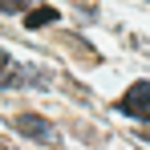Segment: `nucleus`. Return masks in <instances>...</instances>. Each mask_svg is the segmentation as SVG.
Instances as JSON below:
<instances>
[{
	"label": "nucleus",
	"mask_w": 150,
	"mask_h": 150,
	"mask_svg": "<svg viewBox=\"0 0 150 150\" xmlns=\"http://www.w3.org/2000/svg\"><path fill=\"white\" fill-rule=\"evenodd\" d=\"M118 110L126 118H138V122H150V81H134L118 98Z\"/></svg>",
	"instance_id": "f257e3e1"
},
{
	"label": "nucleus",
	"mask_w": 150,
	"mask_h": 150,
	"mask_svg": "<svg viewBox=\"0 0 150 150\" xmlns=\"http://www.w3.org/2000/svg\"><path fill=\"white\" fill-rule=\"evenodd\" d=\"M16 134H25V138H33V142H53L57 138V130H53L49 118H41V114H16Z\"/></svg>",
	"instance_id": "f03ea898"
},
{
	"label": "nucleus",
	"mask_w": 150,
	"mask_h": 150,
	"mask_svg": "<svg viewBox=\"0 0 150 150\" xmlns=\"http://www.w3.org/2000/svg\"><path fill=\"white\" fill-rule=\"evenodd\" d=\"M57 21H61V12L49 8V4H37V8L25 12V28H45V25H57Z\"/></svg>",
	"instance_id": "7ed1b4c3"
},
{
	"label": "nucleus",
	"mask_w": 150,
	"mask_h": 150,
	"mask_svg": "<svg viewBox=\"0 0 150 150\" xmlns=\"http://www.w3.org/2000/svg\"><path fill=\"white\" fill-rule=\"evenodd\" d=\"M16 81H21V69L12 65V57H8V53L0 49V89H4V85H16Z\"/></svg>",
	"instance_id": "20e7f679"
},
{
	"label": "nucleus",
	"mask_w": 150,
	"mask_h": 150,
	"mask_svg": "<svg viewBox=\"0 0 150 150\" xmlns=\"http://www.w3.org/2000/svg\"><path fill=\"white\" fill-rule=\"evenodd\" d=\"M37 0H0V8L4 12H25V8H33Z\"/></svg>",
	"instance_id": "39448f33"
},
{
	"label": "nucleus",
	"mask_w": 150,
	"mask_h": 150,
	"mask_svg": "<svg viewBox=\"0 0 150 150\" xmlns=\"http://www.w3.org/2000/svg\"><path fill=\"white\" fill-rule=\"evenodd\" d=\"M0 150H8V146H0Z\"/></svg>",
	"instance_id": "423d86ee"
}]
</instances>
